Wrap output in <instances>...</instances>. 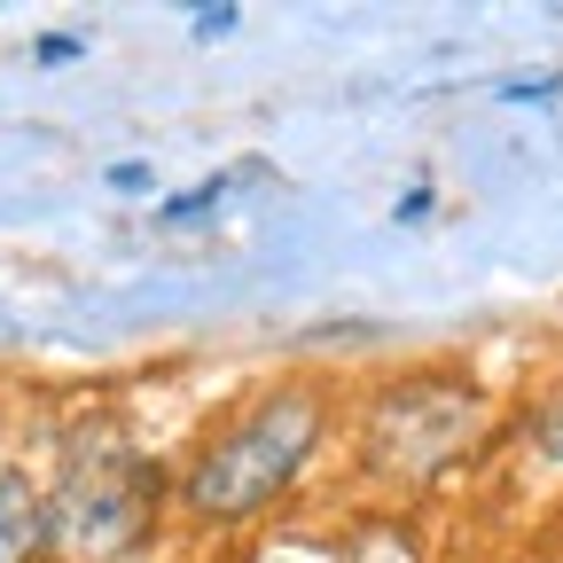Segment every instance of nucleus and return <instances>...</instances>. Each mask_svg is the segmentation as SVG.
Listing matches in <instances>:
<instances>
[{"label": "nucleus", "instance_id": "nucleus-1", "mask_svg": "<svg viewBox=\"0 0 563 563\" xmlns=\"http://www.w3.org/2000/svg\"><path fill=\"white\" fill-rule=\"evenodd\" d=\"M321 431H329V399H321L313 384H282V391L251 399V407H243L235 422H220V431L196 446V462L180 470L188 517H203V525H243V517L274 509L282 493L298 485V470L313 462Z\"/></svg>", "mask_w": 563, "mask_h": 563}, {"label": "nucleus", "instance_id": "nucleus-3", "mask_svg": "<svg viewBox=\"0 0 563 563\" xmlns=\"http://www.w3.org/2000/svg\"><path fill=\"white\" fill-rule=\"evenodd\" d=\"M47 548V501L24 470H0V563H32Z\"/></svg>", "mask_w": 563, "mask_h": 563}, {"label": "nucleus", "instance_id": "nucleus-2", "mask_svg": "<svg viewBox=\"0 0 563 563\" xmlns=\"http://www.w3.org/2000/svg\"><path fill=\"white\" fill-rule=\"evenodd\" d=\"M157 525V470L110 431L79 439L63 462V485L47 501V548L79 555V563H118L150 540Z\"/></svg>", "mask_w": 563, "mask_h": 563}, {"label": "nucleus", "instance_id": "nucleus-5", "mask_svg": "<svg viewBox=\"0 0 563 563\" xmlns=\"http://www.w3.org/2000/svg\"><path fill=\"white\" fill-rule=\"evenodd\" d=\"M251 563H329V555H313V548H258Z\"/></svg>", "mask_w": 563, "mask_h": 563}, {"label": "nucleus", "instance_id": "nucleus-4", "mask_svg": "<svg viewBox=\"0 0 563 563\" xmlns=\"http://www.w3.org/2000/svg\"><path fill=\"white\" fill-rule=\"evenodd\" d=\"M532 446H540L548 462H563V391H555V399L532 415Z\"/></svg>", "mask_w": 563, "mask_h": 563}]
</instances>
